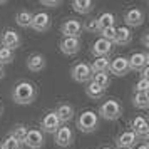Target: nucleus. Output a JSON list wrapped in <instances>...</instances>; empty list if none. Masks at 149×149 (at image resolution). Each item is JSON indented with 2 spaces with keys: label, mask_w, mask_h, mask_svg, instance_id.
<instances>
[{
  "label": "nucleus",
  "mask_w": 149,
  "mask_h": 149,
  "mask_svg": "<svg viewBox=\"0 0 149 149\" xmlns=\"http://www.w3.org/2000/svg\"><path fill=\"white\" fill-rule=\"evenodd\" d=\"M136 149H149V148H148V144L144 142V144H139V146H136Z\"/></svg>",
  "instance_id": "nucleus-37"
},
{
  "label": "nucleus",
  "mask_w": 149,
  "mask_h": 149,
  "mask_svg": "<svg viewBox=\"0 0 149 149\" xmlns=\"http://www.w3.org/2000/svg\"><path fill=\"white\" fill-rule=\"evenodd\" d=\"M92 82L97 84L101 89L106 91V87H109L111 79H109V72H99V74H92Z\"/></svg>",
  "instance_id": "nucleus-27"
},
{
  "label": "nucleus",
  "mask_w": 149,
  "mask_h": 149,
  "mask_svg": "<svg viewBox=\"0 0 149 149\" xmlns=\"http://www.w3.org/2000/svg\"><path fill=\"white\" fill-rule=\"evenodd\" d=\"M107 69H109V59L107 57H95V61L91 64V70H92V74L107 72Z\"/></svg>",
  "instance_id": "nucleus-23"
},
{
  "label": "nucleus",
  "mask_w": 149,
  "mask_h": 149,
  "mask_svg": "<svg viewBox=\"0 0 149 149\" xmlns=\"http://www.w3.org/2000/svg\"><path fill=\"white\" fill-rule=\"evenodd\" d=\"M77 127L82 132H94L99 127V116L94 111H84L79 117H77Z\"/></svg>",
  "instance_id": "nucleus-2"
},
{
  "label": "nucleus",
  "mask_w": 149,
  "mask_h": 149,
  "mask_svg": "<svg viewBox=\"0 0 149 149\" xmlns=\"http://www.w3.org/2000/svg\"><path fill=\"white\" fill-rule=\"evenodd\" d=\"M142 44H144V47H149V32H144V35H142Z\"/></svg>",
  "instance_id": "nucleus-35"
},
{
  "label": "nucleus",
  "mask_w": 149,
  "mask_h": 149,
  "mask_svg": "<svg viewBox=\"0 0 149 149\" xmlns=\"http://www.w3.org/2000/svg\"><path fill=\"white\" fill-rule=\"evenodd\" d=\"M61 47V52L65 55H75L79 50H81L82 44H81V39L79 37H64L59 44Z\"/></svg>",
  "instance_id": "nucleus-6"
},
{
  "label": "nucleus",
  "mask_w": 149,
  "mask_h": 149,
  "mask_svg": "<svg viewBox=\"0 0 149 149\" xmlns=\"http://www.w3.org/2000/svg\"><path fill=\"white\" fill-rule=\"evenodd\" d=\"M30 27L34 29L35 32H45L50 27V15L45 12H39V14L32 15V24Z\"/></svg>",
  "instance_id": "nucleus-12"
},
{
  "label": "nucleus",
  "mask_w": 149,
  "mask_h": 149,
  "mask_svg": "<svg viewBox=\"0 0 149 149\" xmlns=\"http://www.w3.org/2000/svg\"><path fill=\"white\" fill-rule=\"evenodd\" d=\"M132 104L137 109H148L149 107V95L148 92H134Z\"/></svg>",
  "instance_id": "nucleus-24"
},
{
  "label": "nucleus",
  "mask_w": 149,
  "mask_h": 149,
  "mask_svg": "<svg viewBox=\"0 0 149 149\" xmlns=\"http://www.w3.org/2000/svg\"><path fill=\"white\" fill-rule=\"evenodd\" d=\"M55 114L59 117L61 124H65V122H69L74 117V107H72L70 104H61V106L57 107V111H55Z\"/></svg>",
  "instance_id": "nucleus-20"
},
{
  "label": "nucleus",
  "mask_w": 149,
  "mask_h": 149,
  "mask_svg": "<svg viewBox=\"0 0 149 149\" xmlns=\"http://www.w3.org/2000/svg\"><path fill=\"white\" fill-rule=\"evenodd\" d=\"M0 149H2V146H0Z\"/></svg>",
  "instance_id": "nucleus-41"
},
{
  "label": "nucleus",
  "mask_w": 149,
  "mask_h": 149,
  "mask_svg": "<svg viewBox=\"0 0 149 149\" xmlns=\"http://www.w3.org/2000/svg\"><path fill=\"white\" fill-rule=\"evenodd\" d=\"M72 8H74L77 14L86 15V14L94 10V2L92 0H74L72 2Z\"/></svg>",
  "instance_id": "nucleus-21"
},
{
  "label": "nucleus",
  "mask_w": 149,
  "mask_h": 149,
  "mask_svg": "<svg viewBox=\"0 0 149 149\" xmlns=\"http://www.w3.org/2000/svg\"><path fill=\"white\" fill-rule=\"evenodd\" d=\"M2 111H3V109H2V106H0V116H2Z\"/></svg>",
  "instance_id": "nucleus-40"
},
{
  "label": "nucleus",
  "mask_w": 149,
  "mask_h": 149,
  "mask_svg": "<svg viewBox=\"0 0 149 149\" xmlns=\"http://www.w3.org/2000/svg\"><path fill=\"white\" fill-rule=\"evenodd\" d=\"M104 89H101L97 84H94V82L91 81L87 82V87H86V94L91 97V99H94V101H97V99H101L102 95H104Z\"/></svg>",
  "instance_id": "nucleus-25"
},
{
  "label": "nucleus",
  "mask_w": 149,
  "mask_h": 149,
  "mask_svg": "<svg viewBox=\"0 0 149 149\" xmlns=\"http://www.w3.org/2000/svg\"><path fill=\"white\" fill-rule=\"evenodd\" d=\"M40 3L42 5H45V7H50V8H57L59 5H61L59 0H42Z\"/></svg>",
  "instance_id": "nucleus-34"
},
{
  "label": "nucleus",
  "mask_w": 149,
  "mask_h": 149,
  "mask_svg": "<svg viewBox=\"0 0 149 149\" xmlns=\"http://www.w3.org/2000/svg\"><path fill=\"white\" fill-rule=\"evenodd\" d=\"M61 32L64 37H79L82 32V24L75 19H69L61 25Z\"/></svg>",
  "instance_id": "nucleus-15"
},
{
  "label": "nucleus",
  "mask_w": 149,
  "mask_h": 149,
  "mask_svg": "<svg viewBox=\"0 0 149 149\" xmlns=\"http://www.w3.org/2000/svg\"><path fill=\"white\" fill-rule=\"evenodd\" d=\"M129 62V70H142L144 67H148L149 55L146 52H134L127 59Z\"/></svg>",
  "instance_id": "nucleus-16"
},
{
  "label": "nucleus",
  "mask_w": 149,
  "mask_h": 149,
  "mask_svg": "<svg viewBox=\"0 0 149 149\" xmlns=\"http://www.w3.org/2000/svg\"><path fill=\"white\" fill-rule=\"evenodd\" d=\"M148 89H149V81L148 79H139L137 84L134 86L136 92H148Z\"/></svg>",
  "instance_id": "nucleus-32"
},
{
  "label": "nucleus",
  "mask_w": 149,
  "mask_h": 149,
  "mask_svg": "<svg viewBox=\"0 0 149 149\" xmlns=\"http://www.w3.org/2000/svg\"><path fill=\"white\" fill-rule=\"evenodd\" d=\"M0 42H2V47L10 49V50H15L17 47H20L22 39H20V35L17 34L15 30H12V29H7V30L2 34V39H0Z\"/></svg>",
  "instance_id": "nucleus-9"
},
{
  "label": "nucleus",
  "mask_w": 149,
  "mask_h": 149,
  "mask_svg": "<svg viewBox=\"0 0 149 149\" xmlns=\"http://www.w3.org/2000/svg\"><path fill=\"white\" fill-rule=\"evenodd\" d=\"M136 141H137V137L132 131H124L121 134L117 136V141L116 144L119 146V149H131L136 146Z\"/></svg>",
  "instance_id": "nucleus-17"
},
{
  "label": "nucleus",
  "mask_w": 149,
  "mask_h": 149,
  "mask_svg": "<svg viewBox=\"0 0 149 149\" xmlns=\"http://www.w3.org/2000/svg\"><path fill=\"white\" fill-rule=\"evenodd\" d=\"M91 52L94 57H107L111 52H112V42L106 40V39H97V40L92 44V49Z\"/></svg>",
  "instance_id": "nucleus-13"
},
{
  "label": "nucleus",
  "mask_w": 149,
  "mask_h": 149,
  "mask_svg": "<svg viewBox=\"0 0 149 149\" xmlns=\"http://www.w3.org/2000/svg\"><path fill=\"white\" fill-rule=\"evenodd\" d=\"M62 124L61 121H59V117H57V114H55V111H50V112H47V114L42 117L40 121V127L44 132H49V134H54L57 129L61 127Z\"/></svg>",
  "instance_id": "nucleus-7"
},
{
  "label": "nucleus",
  "mask_w": 149,
  "mask_h": 149,
  "mask_svg": "<svg viewBox=\"0 0 149 149\" xmlns=\"http://www.w3.org/2000/svg\"><path fill=\"white\" fill-rule=\"evenodd\" d=\"M124 22H126V27H139L144 22V12L141 8H129L124 14Z\"/></svg>",
  "instance_id": "nucleus-14"
},
{
  "label": "nucleus",
  "mask_w": 149,
  "mask_h": 149,
  "mask_svg": "<svg viewBox=\"0 0 149 149\" xmlns=\"http://www.w3.org/2000/svg\"><path fill=\"white\" fill-rule=\"evenodd\" d=\"M102 149H112V148H109V146H106V148H102Z\"/></svg>",
  "instance_id": "nucleus-39"
},
{
  "label": "nucleus",
  "mask_w": 149,
  "mask_h": 149,
  "mask_svg": "<svg viewBox=\"0 0 149 149\" xmlns=\"http://www.w3.org/2000/svg\"><path fill=\"white\" fill-rule=\"evenodd\" d=\"M131 127H132V132L136 134V137H139L142 141H146L149 137V126L146 117L142 116H136L134 119L131 121Z\"/></svg>",
  "instance_id": "nucleus-5"
},
{
  "label": "nucleus",
  "mask_w": 149,
  "mask_h": 149,
  "mask_svg": "<svg viewBox=\"0 0 149 149\" xmlns=\"http://www.w3.org/2000/svg\"><path fill=\"white\" fill-rule=\"evenodd\" d=\"M82 29L87 30V32H97V19H87L84 22Z\"/></svg>",
  "instance_id": "nucleus-31"
},
{
  "label": "nucleus",
  "mask_w": 149,
  "mask_h": 149,
  "mask_svg": "<svg viewBox=\"0 0 149 149\" xmlns=\"http://www.w3.org/2000/svg\"><path fill=\"white\" fill-rule=\"evenodd\" d=\"M99 114H101V117H104L106 121H116V119H119L122 116V107L117 101L109 99V101H106L101 107H99Z\"/></svg>",
  "instance_id": "nucleus-3"
},
{
  "label": "nucleus",
  "mask_w": 149,
  "mask_h": 149,
  "mask_svg": "<svg viewBox=\"0 0 149 149\" xmlns=\"http://www.w3.org/2000/svg\"><path fill=\"white\" fill-rule=\"evenodd\" d=\"M54 134H55V144L61 146V148H69L74 141V132L67 126H61Z\"/></svg>",
  "instance_id": "nucleus-8"
},
{
  "label": "nucleus",
  "mask_w": 149,
  "mask_h": 149,
  "mask_svg": "<svg viewBox=\"0 0 149 149\" xmlns=\"http://www.w3.org/2000/svg\"><path fill=\"white\" fill-rule=\"evenodd\" d=\"M15 22H17V25H20L24 29L30 27V24H32V14L29 10H20L19 14L15 15Z\"/></svg>",
  "instance_id": "nucleus-26"
},
{
  "label": "nucleus",
  "mask_w": 149,
  "mask_h": 149,
  "mask_svg": "<svg viewBox=\"0 0 149 149\" xmlns=\"http://www.w3.org/2000/svg\"><path fill=\"white\" fill-rule=\"evenodd\" d=\"M37 97V89L32 82L29 81H20L17 86L14 87V92H12V99H14L15 104H20V106H27V104H32Z\"/></svg>",
  "instance_id": "nucleus-1"
},
{
  "label": "nucleus",
  "mask_w": 149,
  "mask_h": 149,
  "mask_svg": "<svg viewBox=\"0 0 149 149\" xmlns=\"http://www.w3.org/2000/svg\"><path fill=\"white\" fill-rule=\"evenodd\" d=\"M70 75L75 82H91L92 81V70H91V65L86 64V62H79L75 64L72 70H70Z\"/></svg>",
  "instance_id": "nucleus-4"
},
{
  "label": "nucleus",
  "mask_w": 149,
  "mask_h": 149,
  "mask_svg": "<svg viewBox=\"0 0 149 149\" xmlns=\"http://www.w3.org/2000/svg\"><path fill=\"white\" fill-rule=\"evenodd\" d=\"M3 75H5V70H3V65H0V79H3Z\"/></svg>",
  "instance_id": "nucleus-38"
},
{
  "label": "nucleus",
  "mask_w": 149,
  "mask_h": 149,
  "mask_svg": "<svg viewBox=\"0 0 149 149\" xmlns=\"http://www.w3.org/2000/svg\"><path fill=\"white\" fill-rule=\"evenodd\" d=\"M101 35H102V39L112 42V40H114V35H116V27H109V29L101 30Z\"/></svg>",
  "instance_id": "nucleus-33"
},
{
  "label": "nucleus",
  "mask_w": 149,
  "mask_h": 149,
  "mask_svg": "<svg viewBox=\"0 0 149 149\" xmlns=\"http://www.w3.org/2000/svg\"><path fill=\"white\" fill-rule=\"evenodd\" d=\"M114 22H116V17L114 14H109V12H104L97 17V30L101 32L104 29H109V27H114Z\"/></svg>",
  "instance_id": "nucleus-22"
},
{
  "label": "nucleus",
  "mask_w": 149,
  "mask_h": 149,
  "mask_svg": "<svg viewBox=\"0 0 149 149\" xmlns=\"http://www.w3.org/2000/svg\"><path fill=\"white\" fill-rule=\"evenodd\" d=\"M44 134H42L39 129H30L27 131V134H25V139H24V144L29 146L30 149H40L44 146Z\"/></svg>",
  "instance_id": "nucleus-10"
},
{
  "label": "nucleus",
  "mask_w": 149,
  "mask_h": 149,
  "mask_svg": "<svg viewBox=\"0 0 149 149\" xmlns=\"http://www.w3.org/2000/svg\"><path fill=\"white\" fill-rule=\"evenodd\" d=\"M25 134H27V127L25 126H22V124H17L12 131H10V137H14L17 142H20V144H24V139H25Z\"/></svg>",
  "instance_id": "nucleus-28"
},
{
  "label": "nucleus",
  "mask_w": 149,
  "mask_h": 149,
  "mask_svg": "<svg viewBox=\"0 0 149 149\" xmlns=\"http://www.w3.org/2000/svg\"><path fill=\"white\" fill-rule=\"evenodd\" d=\"M27 67L32 72H40L42 69H45V57L42 54H32L27 59Z\"/></svg>",
  "instance_id": "nucleus-19"
},
{
  "label": "nucleus",
  "mask_w": 149,
  "mask_h": 149,
  "mask_svg": "<svg viewBox=\"0 0 149 149\" xmlns=\"http://www.w3.org/2000/svg\"><path fill=\"white\" fill-rule=\"evenodd\" d=\"M132 40V32H131V29L129 27H117L116 29V35H114V44L117 45H127L131 44Z\"/></svg>",
  "instance_id": "nucleus-18"
},
{
  "label": "nucleus",
  "mask_w": 149,
  "mask_h": 149,
  "mask_svg": "<svg viewBox=\"0 0 149 149\" xmlns=\"http://www.w3.org/2000/svg\"><path fill=\"white\" fill-rule=\"evenodd\" d=\"M109 70L112 72L114 75L117 77H122V75H126L129 72V62H127V57H116L114 61L109 62Z\"/></svg>",
  "instance_id": "nucleus-11"
},
{
  "label": "nucleus",
  "mask_w": 149,
  "mask_h": 149,
  "mask_svg": "<svg viewBox=\"0 0 149 149\" xmlns=\"http://www.w3.org/2000/svg\"><path fill=\"white\" fill-rule=\"evenodd\" d=\"M0 146H2V149H20L22 144H20V142H17L14 137L7 136V137H5V141L2 142Z\"/></svg>",
  "instance_id": "nucleus-30"
},
{
  "label": "nucleus",
  "mask_w": 149,
  "mask_h": 149,
  "mask_svg": "<svg viewBox=\"0 0 149 149\" xmlns=\"http://www.w3.org/2000/svg\"><path fill=\"white\" fill-rule=\"evenodd\" d=\"M148 74H149V67H144L141 70V75H142L141 79H148Z\"/></svg>",
  "instance_id": "nucleus-36"
},
{
  "label": "nucleus",
  "mask_w": 149,
  "mask_h": 149,
  "mask_svg": "<svg viewBox=\"0 0 149 149\" xmlns=\"http://www.w3.org/2000/svg\"><path fill=\"white\" fill-rule=\"evenodd\" d=\"M14 61V50L5 47H0V65H5V64H10Z\"/></svg>",
  "instance_id": "nucleus-29"
}]
</instances>
